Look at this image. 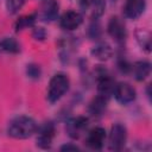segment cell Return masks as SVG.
I'll use <instances>...</instances> for the list:
<instances>
[{"instance_id": "obj_21", "label": "cell", "mask_w": 152, "mask_h": 152, "mask_svg": "<svg viewBox=\"0 0 152 152\" xmlns=\"http://www.w3.org/2000/svg\"><path fill=\"white\" fill-rule=\"evenodd\" d=\"M26 75H27V77H30L32 80H38L40 77V75H42V69L36 63L27 64V66H26Z\"/></svg>"}, {"instance_id": "obj_12", "label": "cell", "mask_w": 152, "mask_h": 152, "mask_svg": "<svg viewBox=\"0 0 152 152\" xmlns=\"http://www.w3.org/2000/svg\"><path fill=\"white\" fill-rule=\"evenodd\" d=\"M58 2L56 0H45L40 7L39 17L45 23H51L57 19L58 17Z\"/></svg>"}, {"instance_id": "obj_6", "label": "cell", "mask_w": 152, "mask_h": 152, "mask_svg": "<svg viewBox=\"0 0 152 152\" xmlns=\"http://www.w3.org/2000/svg\"><path fill=\"white\" fill-rule=\"evenodd\" d=\"M113 95L115 97V100L121 103V104H128L131 102H133L137 97V91L133 88V86H131L127 82H119L115 84Z\"/></svg>"}, {"instance_id": "obj_18", "label": "cell", "mask_w": 152, "mask_h": 152, "mask_svg": "<svg viewBox=\"0 0 152 152\" xmlns=\"http://www.w3.org/2000/svg\"><path fill=\"white\" fill-rule=\"evenodd\" d=\"M137 40L140 45V48L145 51V52H150L151 51V36L150 32L140 28L137 31Z\"/></svg>"}, {"instance_id": "obj_4", "label": "cell", "mask_w": 152, "mask_h": 152, "mask_svg": "<svg viewBox=\"0 0 152 152\" xmlns=\"http://www.w3.org/2000/svg\"><path fill=\"white\" fill-rule=\"evenodd\" d=\"M37 139H36V144L39 148L43 150H48L51 147L52 145V140L55 138L56 134V127L55 124L51 121H46L44 122L42 126H39L37 128Z\"/></svg>"}, {"instance_id": "obj_13", "label": "cell", "mask_w": 152, "mask_h": 152, "mask_svg": "<svg viewBox=\"0 0 152 152\" xmlns=\"http://www.w3.org/2000/svg\"><path fill=\"white\" fill-rule=\"evenodd\" d=\"M131 72L137 81H144L151 72V64L147 61H138L131 66Z\"/></svg>"}, {"instance_id": "obj_3", "label": "cell", "mask_w": 152, "mask_h": 152, "mask_svg": "<svg viewBox=\"0 0 152 152\" xmlns=\"http://www.w3.org/2000/svg\"><path fill=\"white\" fill-rule=\"evenodd\" d=\"M127 141V129L122 124H114L110 127L108 137V147L110 151H121Z\"/></svg>"}, {"instance_id": "obj_7", "label": "cell", "mask_w": 152, "mask_h": 152, "mask_svg": "<svg viewBox=\"0 0 152 152\" xmlns=\"http://www.w3.org/2000/svg\"><path fill=\"white\" fill-rule=\"evenodd\" d=\"M88 124H89V119L86 116L71 118L65 124V131L71 139H78L87 129Z\"/></svg>"}, {"instance_id": "obj_16", "label": "cell", "mask_w": 152, "mask_h": 152, "mask_svg": "<svg viewBox=\"0 0 152 152\" xmlns=\"http://www.w3.org/2000/svg\"><path fill=\"white\" fill-rule=\"evenodd\" d=\"M36 20H37V13H31V14H26V15L19 17L14 23L15 32L23 31V30L28 28V27H33Z\"/></svg>"}, {"instance_id": "obj_15", "label": "cell", "mask_w": 152, "mask_h": 152, "mask_svg": "<svg viewBox=\"0 0 152 152\" xmlns=\"http://www.w3.org/2000/svg\"><path fill=\"white\" fill-rule=\"evenodd\" d=\"M90 53L93 57H95L99 61H107L112 57L113 50L107 43H99L91 49Z\"/></svg>"}, {"instance_id": "obj_23", "label": "cell", "mask_w": 152, "mask_h": 152, "mask_svg": "<svg viewBox=\"0 0 152 152\" xmlns=\"http://www.w3.org/2000/svg\"><path fill=\"white\" fill-rule=\"evenodd\" d=\"M89 36L91 37V38H97L99 36H100V33H101V30H100V25L97 24V23H93V24H90V26H89Z\"/></svg>"}, {"instance_id": "obj_11", "label": "cell", "mask_w": 152, "mask_h": 152, "mask_svg": "<svg viewBox=\"0 0 152 152\" xmlns=\"http://www.w3.org/2000/svg\"><path fill=\"white\" fill-rule=\"evenodd\" d=\"M124 15L128 19H138L146 8V0H125Z\"/></svg>"}, {"instance_id": "obj_14", "label": "cell", "mask_w": 152, "mask_h": 152, "mask_svg": "<svg viewBox=\"0 0 152 152\" xmlns=\"http://www.w3.org/2000/svg\"><path fill=\"white\" fill-rule=\"evenodd\" d=\"M107 102L108 100L97 95L95 99H93V101L89 103V107H88V110H89V114L94 118H99L103 114V112L106 110V107H107Z\"/></svg>"}, {"instance_id": "obj_1", "label": "cell", "mask_w": 152, "mask_h": 152, "mask_svg": "<svg viewBox=\"0 0 152 152\" xmlns=\"http://www.w3.org/2000/svg\"><path fill=\"white\" fill-rule=\"evenodd\" d=\"M37 122L26 115L12 119L7 126V134L14 139H27L37 132Z\"/></svg>"}, {"instance_id": "obj_5", "label": "cell", "mask_w": 152, "mask_h": 152, "mask_svg": "<svg viewBox=\"0 0 152 152\" xmlns=\"http://www.w3.org/2000/svg\"><path fill=\"white\" fill-rule=\"evenodd\" d=\"M96 89H97V95L109 100V97L113 95L114 88H115V82L113 77L104 70L100 69L97 71V77H96Z\"/></svg>"}, {"instance_id": "obj_22", "label": "cell", "mask_w": 152, "mask_h": 152, "mask_svg": "<svg viewBox=\"0 0 152 152\" xmlns=\"http://www.w3.org/2000/svg\"><path fill=\"white\" fill-rule=\"evenodd\" d=\"M32 37L34 40H44L46 38V31L43 27H33L32 30Z\"/></svg>"}, {"instance_id": "obj_17", "label": "cell", "mask_w": 152, "mask_h": 152, "mask_svg": "<svg viewBox=\"0 0 152 152\" xmlns=\"http://www.w3.org/2000/svg\"><path fill=\"white\" fill-rule=\"evenodd\" d=\"M0 50L7 53H18L20 51V44L13 37H5L0 40Z\"/></svg>"}, {"instance_id": "obj_20", "label": "cell", "mask_w": 152, "mask_h": 152, "mask_svg": "<svg viewBox=\"0 0 152 152\" xmlns=\"http://www.w3.org/2000/svg\"><path fill=\"white\" fill-rule=\"evenodd\" d=\"M26 0H6V10L10 14L18 13L24 6Z\"/></svg>"}, {"instance_id": "obj_8", "label": "cell", "mask_w": 152, "mask_h": 152, "mask_svg": "<svg viewBox=\"0 0 152 152\" xmlns=\"http://www.w3.org/2000/svg\"><path fill=\"white\" fill-rule=\"evenodd\" d=\"M107 32L118 44H122L126 40L127 37L126 26L119 17H112L109 19L107 25Z\"/></svg>"}, {"instance_id": "obj_2", "label": "cell", "mask_w": 152, "mask_h": 152, "mask_svg": "<svg viewBox=\"0 0 152 152\" xmlns=\"http://www.w3.org/2000/svg\"><path fill=\"white\" fill-rule=\"evenodd\" d=\"M69 87H70V81L65 74L62 72L55 74L49 82V87L46 91L48 101L50 103L57 102L65 95V93L69 90Z\"/></svg>"}, {"instance_id": "obj_10", "label": "cell", "mask_w": 152, "mask_h": 152, "mask_svg": "<svg viewBox=\"0 0 152 152\" xmlns=\"http://www.w3.org/2000/svg\"><path fill=\"white\" fill-rule=\"evenodd\" d=\"M82 23H83V15L80 12L72 11V10L64 12L62 17L59 18L61 27L66 31H72V30L78 28Z\"/></svg>"}, {"instance_id": "obj_19", "label": "cell", "mask_w": 152, "mask_h": 152, "mask_svg": "<svg viewBox=\"0 0 152 152\" xmlns=\"http://www.w3.org/2000/svg\"><path fill=\"white\" fill-rule=\"evenodd\" d=\"M89 7L93 12V18H100L106 10V0H89Z\"/></svg>"}, {"instance_id": "obj_9", "label": "cell", "mask_w": 152, "mask_h": 152, "mask_svg": "<svg viewBox=\"0 0 152 152\" xmlns=\"http://www.w3.org/2000/svg\"><path fill=\"white\" fill-rule=\"evenodd\" d=\"M104 140H106V131L103 127L97 126L88 132L86 138V144L89 148L94 151H100L104 145Z\"/></svg>"}, {"instance_id": "obj_24", "label": "cell", "mask_w": 152, "mask_h": 152, "mask_svg": "<svg viewBox=\"0 0 152 152\" xmlns=\"http://www.w3.org/2000/svg\"><path fill=\"white\" fill-rule=\"evenodd\" d=\"M80 147L74 145V144H65L61 147V151H78Z\"/></svg>"}]
</instances>
